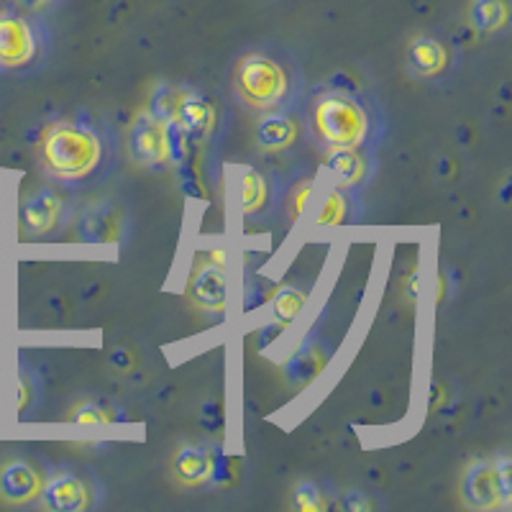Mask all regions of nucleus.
Here are the masks:
<instances>
[{"instance_id": "24", "label": "nucleus", "mask_w": 512, "mask_h": 512, "mask_svg": "<svg viewBox=\"0 0 512 512\" xmlns=\"http://www.w3.org/2000/svg\"><path fill=\"white\" fill-rule=\"evenodd\" d=\"M292 510L297 512H323L328 510V500L326 495L320 492V487L315 482H300L292 492L290 500Z\"/></svg>"}, {"instance_id": "22", "label": "nucleus", "mask_w": 512, "mask_h": 512, "mask_svg": "<svg viewBox=\"0 0 512 512\" xmlns=\"http://www.w3.org/2000/svg\"><path fill=\"white\" fill-rule=\"evenodd\" d=\"M180 95L169 82H157L149 98V116L157 118L159 123H169L177 118V105H180Z\"/></svg>"}, {"instance_id": "16", "label": "nucleus", "mask_w": 512, "mask_h": 512, "mask_svg": "<svg viewBox=\"0 0 512 512\" xmlns=\"http://www.w3.org/2000/svg\"><path fill=\"white\" fill-rule=\"evenodd\" d=\"M297 123L285 113H269L256 123L254 141L264 154H280L297 141Z\"/></svg>"}, {"instance_id": "26", "label": "nucleus", "mask_w": 512, "mask_h": 512, "mask_svg": "<svg viewBox=\"0 0 512 512\" xmlns=\"http://www.w3.org/2000/svg\"><path fill=\"white\" fill-rule=\"evenodd\" d=\"M236 477V461L231 459L223 451H213V472H210V482L223 487V484H231Z\"/></svg>"}, {"instance_id": "23", "label": "nucleus", "mask_w": 512, "mask_h": 512, "mask_svg": "<svg viewBox=\"0 0 512 512\" xmlns=\"http://www.w3.org/2000/svg\"><path fill=\"white\" fill-rule=\"evenodd\" d=\"M346 216H349V200H346V195L341 192V187H338V190H333L331 195L323 200V205H320L318 218H315V226H320V228L341 226V223L346 221Z\"/></svg>"}, {"instance_id": "30", "label": "nucleus", "mask_w": 512, "mask_h": 512, "mask_svg": "<svg viewBox=\"0 0 512 512\" xmlns=\"http://www.w3.org/2000/svg\"><path fill=\"white\" fill-rule=\"evenodd\" d=\"M31 392H34V390H31L29 379H26V377L18 379V392H16V395H18V410L29 408V405H31V400H29Z\"/></svg>"}, {"instance_id": "13", "label": "nucleus", "mask_w": 512, "mask_h": 512, "mask_svg": "<svg viewBox=\"0 0 512 512\" xmlns=\"http://www.w3.org/2000/svg\"><path fill=\"white\" fill-rule=\"evenodd\" d=\"M177 123L187 131L195 144L203 139H208L213 134V128H216L218 116H216V108L210 103L208 98L198 93H185L180 95V105H177Z\"/></svg>"}, {"instance_id": "4", "label": "nucleus", "mask_w": 512, "mask_h": 512, "mask_svg": "<svg viewBox=\"0 0 512 512\" xmlns=\"http://www.w3.org/2000/svg\"><path fill=\"white\" fill-rule=\"evenodd\" d=\"M459 495L469 510L479 512L507 510L512 505V495L502 487L495 459H482L466 466V472L461 474Z\"/></svg>"}, {"instance_id": "27", "label": "nucleus", "mask_w": 512, "mask_h": 512, "mask_svg": "<svg viewBox=\"0 0 512 512\" xmlns=\"http://www.w3.org/2000/svg\"><path fill=\"white\" fill-rule=\"evenodd\" d=\"M200 423H203L205 431H210V433H221L223 423H226V415H223L221 402H218V400L205 402L203 410H200Z\"/></svg>"}, {"instance_id": "28", "label": "nucleus", "mask_w": 512, "mask_h": 512, "mask_svg": "<svg viewBox=\"0 0 512 512\" xmlns=\"http://www.w3.org/2000/svg\"><path fill=\"white\" fill-rule=\"evenodd\" d=\"M338 507L344 512H369L372 510V500H369L361 489H351V492H346V495L341 497Z\"/></svg>"}, {"instance_id": "18", "label": "nucleus", "mask_w": 512, "mask_h": 512, "mask_svg": "<svg viewBox=\"0 0 512 512\" xmlns=\"http://www.w3.org/2000/svg\"><path fill=\"white\" fill-rule=\"evenodd\" d=\"M236 198H239V208L244 216L259 213L269 198V185L262 172H256L254 167H241L239 180H236Z\"/></svg>"}, {"instance_id": "2", "label": "nucleus", "mask_w": 512, "mask_h": 512, "mask_svg": "<svg viewBox=\"0 0 512 512\" xmlns=\"http://www.w3.org/2000/svg\"><path fill=\"white\" fill-rule=\"evenodd\" d=\"M313 131L328 146L359 149L369 136V116L351 95L328 93L313 105Z\"/></svg>"}, {"instance_id": "12", "label": "nucleus", "mask_w": 512, "mask_h": 512, "mask_svg": "<svg viewBox=\"0 0 512 512\" xmlns=\"http://www.w3.org/2000/svg\"><path fill=\"white\" fill-rule=\"evenodd\" d=\"M210 472H213V451L198 443H187L180 446L172 456V477L182 484V487H203L210 482Z\"/></svg>"}, {"instance_id": "1", "label": "nucleus", "mask_w": 512, "mask_h": 512, "mask_svg": "<svg viewBox=\"0 0 512 512\" xmlns=\"http://www.w3.org/2000/svg\"><path fill=\"white\" fill-rule=\"evenodd\" d=\"M41 164L57 180H85L98 169L103 157V141L93 128L80 121H57L41 134Z\"/></svg>"}, {"instance_id": "19", "label": "nucleus", "mask_w": 512, "mask_h": 512, "mask_svg": "<svg viewBox=\"0 0 512 512\" xmlns=\"http://www.w3.org/2000/svg\"><path fill=\"white\" fill-rule=\"evenodd\" d=\"M472 26L482 36H495L510 21L507 0H472Z\"/></svg>"}, {"instance_id": "11", "label": "nucleus", "mask_w": 512, "mask_h": 512, "mask_svg": "<svg viewBox=\"0 0 512 512\" xmlns=\"http://www.w3.org/2000/svg\"><path fill=\"white\" fill-rule=\"evenodd\" d=\"M75 231L85 244H118L123 236V216L113 205L98 203L80 213Z\"/></svg>"}, {"instance_id": "3", "label": "nucleus", "mask_w": 512, "mask_h": 512, "mask_svg": "<svg viewBox=\"0 0 512 512\" xmlns=\"http://www.w3.org/2000/svg\"><path fill=\"white\" fill-rule=\"evenodd\" d=\"M233 88L241 103L254 111H272L287 98L290 80L280 62L267 54H246L233 72Z\"/></svg>"}, {"instance_id": "15", "label": "nucleus", "mask_w": 512, "mask_h": 512, "mask_svg": "<svg viewBox=\"0 0 512 512\" xmlns=\"http://www.w3.org/2000/svg\"><path fill=\"white\" fill-rule=\"evenodd\" d=\"M408 67L423 80L438 77L448 67V49L433 36H415L408 47Z\"/></svg>"}, {"instance_id": "6", "label": "nucleus", "mask_w": 512, "mask_h": 512, "mask_svg": "<svg viewBox=\"0 0 512 512\" xmlns=\"http://www.w3.org/2000/svg\"><path fill=\"white\" fill-rule=\"evenodd\" d=\"M128 154L136 167L144 169H162L169 164L167 128L149 116V111H141L128 128Z\"/></svg>"}, {"instance_id": "10", "label": "nucleus", "mask_w": 512, "mask_h": 512, "mask_svg": "<svg viewBox=\"0 0 512 512\" xmlns=\"http://www.w3.org/2000/svg\"><path fill=\"white\" fill-rule=\"evenodd\" d=\"M39 469L24 459H13L0 466V497L11 505H29L41 495Z\"/></svg>"}, {"instance_id": "20", "label": "nucleus", "mask_w": 512, "mask_h": 512, "mask_svg": "<svg viewBox=\"0 0 512 512\" xmlns=\"http://www.w3.org/2000/svg\"><path fill=\"white\" fill-rule=\"evenodd\" d=\"M305 303H308V295L297 287H280L274 292L272 300V323H277L280 328H287L290 323H295V318L303 313Z\"/></svg>"}, {"instance_id": "21", "label": "nucleus", "mask_w": 512, "mask_h": 512, "mask_svg": "<svg viewBox=\"0 0 512 512\" xmlns=\"http://www.w3.org/2000/svg\"><path fill=\"white\" fill-rule=\"evenodd\" d=\"M123 418L121 410L116 405L105 400H88V402H80L75 408L70 410L67 420L77 425H103V423H118Z\"/></svg>"}, {"instance_id": "9", "label": "nucleus", "mask_w": 512, "mask_h": 512, "mask_svg": "<svg viewBox=\"0 0 512 512\" xmlns=\"http://www.w3.org/2000/svg\"><path fill=\"white\" fill-rule=\"evenodd\" d=\"M62 210L64 203L57 192L49 190V187H39L31 195H26L21 208H18V223L29 236H44L59 226Z\"/></svg>"}, {"instance_id": "8", "label": "nucleus", "mask_w": 512, "mask_h": 512, "mask_svg": "<svg viewBox=\"0 0 512 512\" xmlns=\"http://www.w3.org/2000/svg\"><path fill=\"white\" fill-rule=\"evenodd\" d=\"M41 505L49 512H82L88 510L93 502L90 484L72 472H57L41 484Z\"/></svg>"}, {"instance_id": "29", "label": "nucleus", "mask_w": 512, "mask_h": 512, "mask_svg": "<svg viewBox=\"0 0 512 512\" xmlns=\"http://www.w3.org/2000/svg\"><path fill=\"white\" fill-rule=\"evenodd\" d=\"M16 3L21 8H26V11H31V13H44V11H49V8L64 3V0H16Z\"/></svg>"}, {"instance_id": "25", "label": "nucleus", "mask_w": 512, "mask_h": 512, "mask_svg": "<svg viewBox=\"0 0 512 512\" xmlns=\"http://www.w3.org/2000/svg\"><path fill=\"white\" fill-rule=\"evenodd\" d=\"M315 190V182L313 180H300L295 187H292L290 198H287V210H290V218L292 221H300V216L305 213L308 208V200Z\"/></svg>"}, {"instance_id": "17", "label": "nucleus", "mask_w": 512, "mask_h": 512, "mask_svg": "<svg viewBox=\"0 0 512 512\" xmlns=\"http://www.w3.org/2000/svg\"><path fill=\"white\" fill-rule=\"evenodd\" d=\"M326 167L336 175L341 187H356L367 180V159L354 146H328Z\"/></svg>"}, {"instance_id": "7", "label": "nucleus", "mask_w": 512, "mask_h": 512, "mask_svg": "<svg viewBox=\"0 0 512 512\" xmlns=\"http://www.w3.org/2000/svg\"><path fill=\"white\" fill-rule=\"evenodd\" d=\"M190 300L198 305L203 313L221 315L228 308V295H231V280L221 264L205 259L203 264L192 269L190 282H187Z\"/></svg>"}, {"instance_id": "14", "label": "nucleus", "mask_w": 512, "mask_h": 512, "mask_svg": "<svg viewBox=\"0 0 512 512\" xmlns=\"http://www.w3.org/2000/svg\"><path fill=\"white\" fill-rule=\"evenodd\" d=\"M326 349L318 341H305L303 346H297L285 361H282V374L292 387H305L313 382L323 367H326Z\"/></svg>"}, {"instance_id": "5", "label": "nucleus", "mask_w": 512, "mask_h": 512, "mask_svg": "<svg viewBox=\"0 0 512 512\" xmlns=\"http://www.w3.org/2000/svg\"><path fill=\"white\" fill-rule=\"evenodd\" d=\"M39 54V34L29 18L0 11V67L18 70L31 64Z\"/></svg>"}]
</instances>
